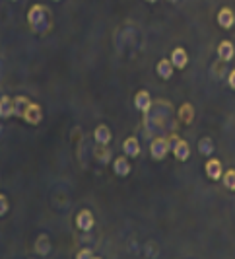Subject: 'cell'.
Listing matches in <instances>:
<instances>
[{
	"instance_id": "1",
	"label": "cell",
	"mask_w": 235,
	"mask_h": 259,
	"mask_svg": "<svg viewBox=\"0 0 235 259\" xmlns=\"http://www.w3.org/2000/svg\"><path fill=\"white\" fill-rule=\"evenodd\" d=\"M27 24L35 33H45L49 29L51 24V14L47 10V6L43 4H33L27 10Z\"/></svg>"
},
{
	"instance_id": "2",
	"label": "cell",
	"mask_w": 235,
	"mask_h": 259,
	"mask_svg": "<svg viewBox=\"0 0 235 259\" xmlns=\"http://www.w3.org/2000/svg\"><path fill=\"white\" fill-rule=\"evenodd\" d=\"M171 152V143L169 139L165 137H156L152 143H150V154L154 160H164L167 158V154Z\"/></svg>"
},
{
	"instance_id": "3",
	"label": "cell",
	"mask_w": 235,
	"mask_h": 259,
	"mask_svg": "<svg viewBox=\"0 0 235 259\" xmlns=\"http://www.w3.org/2000/svg\"><path fill=\"white\" fill-rule=\"evenodd\" d=\"M169 143H171V152L175 156V160H179V162H187V160L190 158V146H188L187 141H183V139H179L177 135H173V137L169 139Z\"/></svg>"
},
{
	"instance_id": "4",
	"label": "cell",
	"mask_w": 235,
	"mask_h": 259,
	"mask_svg": "<svg viewBox=\"0 0 235 259\" xmlns=\"http://www.w3.org/2000/svg\"><path fill=\"white\" fill-rule=\"evenodd\" d=\"M204 172H206L208 179L220 181L222 175H224V166H222V162H220L218 158H212V156H210V158L206 160V164H204Z\"/></svg>"
},
{
	"instance_id": "5",
	"label": "cell",
	"mask_w": 235,
	"mask_h": 259,
	"mask_svg": "<svg viewBox=\"0 0 235 259\" xmlns=\"http://www.w3.org/2000/svg\"><path fill=\"white\" fill-rule=\"evenodd\" d=\"M76 226H78V230H82V232H90V230L95 226V216H94V212L88 210V208H82V210L76 214Z\"/></svg>"
},
{
	"instance_id": "6",
	"label": "cell",
	"mask_w": 235,
	"mask_h": 259,
	"mask_svg": "<svg viewBox=\"0 0 235 259\" xmlns=\"http://www.w3.org/2000/svg\"><path fill=\"white\" fill-rule=\"evenodd\" d=\"M22 119H24L27 125H33V127L39 125V123L43 121V107L39 104H33V102H31V104L27 105V109H25V113H24Z\"/></svg>"
},
{
	"instance_id": "7",
	"label": "cell",
	"mask_w": 235,
	"mask_h": 259,
	"mask_svg": "<svg viewBox=\"0 0 235 259\" xmlns=\"http://www.w3.org/2000/svg\"><path fill=\"white\" fill-rule=\"evenodd\" d=\"M216 20H218L220 28H224V29H232V28L235 26V12L232 10V8L224 6V8H220Z\"/></svg>"
},
{
	"instance_id": "8",
	"label": "cell",
	"mask_w": 235,
	"mask_h": 259,
	"mask_svg": "<svg viewBox=\"0 0 235 259\" xmlns=\"http://www.w3.org/2000/svg\"><path fill=\"white\" fill-rule=\"evenodd\" d=\"M134 107H136L140 113H148V111L152 109V96H150V92L138 90L136 96H134Z\"/></svg>"
},
{
	"instance_id": "9",
	"label": "cell",
	"mask_w": 235,
	"mask_h": 259,
	"mask_svg": "<svg viewBox=\"0 0 235 259\" xmlns=\"http://www.w3.org/2000/svg\"><path fill=\"white\" fill-rule=\"evenodd\" d=\"M113 172H115V175L118 177H126L128 173H130V170H132V166H130V162H128V156H118L113 160Z\"/></svg>"
},
{
	"instance_id": "10",
	"label": "cell",
	"mask_w": 235,
	"mask_h": 259,
	"mask_svg": "<svg viewBox=\"0 0 235 259\" xmlns=\"http://www.w3.org/2000/svg\"><path fill=\"white\" fill-rule=\"evenodd\" d=\"M169 60H171V64L179 68V70H183L187 64H188V53L185 51L183 47H175L173 51H171V57H169Z\"/></svg>"
},
{
	"instance_id": "11",
	"label": "cell",
	"mask_w": 235,
	"mask_h": 259,
	"mask_svg": "<svg viewBox=\"0 0 235 259\" xmlns=\"http://www.w3.org/2000/svg\"><path fill=\"white\" fill-rule=\"evenodd\" d=\"M156 72H158V76H160L162 80H169V78L173 76V72H175V66L171 64L169 58H162V60H158V64H156Z\"/></svg>"
},
{
	"instance_id": "12",
	"label": "cell",
	"mask_w": 235,
	"mask_h": 259,
	"mask_svg": "<svg viewBox=\"0 0 235 259\" xmlns=\"http://www.w3.org/2000/svg\"><path fill=\"white\" fill-rule=\"evenodd\" d=\"M51 240H49V236L47 234H39L37 236V240H35V246H33V250H35V254L37 256H41V258H45V256H49L51 254Z\"/></svg>"
},
{
	"instance_id": "13",
	"label": "cell",
	"mask_w": 235,
	"mask_h": 259,
	"mask_svg": "<svg viewBox=\"0 0 235 259\" xmlns=\"http://www.w3.org/2000/svg\"><path fill=\"white\" fill-rule=\"evenodd\" d=\"M122 152L128 158H136L140 156V143L136 137H126L124 143H122Z\"/></svg>"
},
{
	"instance_id": "14",
	"label": "cell",
	"mask_w": 235,
	"mask_h": 259,
	"mask_svg": "<svg viewBox=\"0 0 235 259\" xmlns=\"http://www.w3.org/2000/svg\"><path fill=\"white\" fill-rule=\"evenodd\" d=\"M94 139H95V143L97 144H109L111 143V139H113V135H111V129L107 127V125H97L95 127V131H94Z\"/></svg>"
},
{
	"instance_id": "15",
	"label": "cell",
	"mask_w": 235,
	"mask_h": 259,
	"mask_svg": "<svg viewBox=\"0 0 235 259\" xmlns=\"http://www.w3.org/2000/svg\"><path fill=\"white\" fill-rule=\"evenodd\" d=\"M218 57H220V60H224V62H230L232 58H234L235 55V45L232 43V41H222L220 45H218Z\"/></svg>"
},
{
	"instance_id": "16",
	"label": "cell",
	"mask_w": 235,
	"mask_h": 259,
	"mask_svg": "<svg viewBox=\"0 0 235 259\" xmlns=\"http://www.w3.org/2000/svg\"><path fill=\"white\" fill-rule=\"evenodd\" d=\"M8 117H14V98L2 96L0 98V119H8Z\"/></svg>"
},
{
	"instance_id": "17",
	"label": "cell",
	"mask_w": 235,
	"mask_h": 259,
	"mask_svg": "<svg viewBox=\"0 0 235 259\" xmlns=\"http://www.w3.org/2000/svg\"><path fill=\"white\" fill-rule=\"evenodd\" d=\"M192 119H194V107H192V104L187 102V104H183L179 107V121L185 123V125H190Z\"/></svg>"
},
{
	"instance_id": "18",
	"label": "cell",
	"mask_w": 235,
	"mask_h": 259,
	"mask_svg": "<svg viewBox=\"0 0 235 259\" xmlns=\"http://www.w3.org/2000/svg\"><path fill=\"white\" fill-rule=\"evenodd\" d=\"M94 156H95V160L101 162V164L113 162V154H111V150L107 148V144H97V146L94 148Z\"/></svg>"
},
{
	"instance_id": "19",
	"label": "cell",
	"mask_w": 235,
	"mask_h": 259,
	"mask_svg": "<svg viewBox=\"0 0 235 259\" xmlns=\"http://www.w3.org/2000/svg\"><path fill=\"white\" fill-rule=\"evenodd\" d=\"M29 104H31L29 98H25V96H16V98H14V117H20V119H22Z\"/></svg>"
},
{
	"instance_id": "20",
	"label": "cell",
	"mask_w": 235,
	"mask_h": 259,
	"mask_svg": "<svg viewBox=\"0 0 235 259\" xmlns=\"http://www.w3.org/2000/svg\"><path fill=\"white\" fill-rule=\"evenodd\" d=\"M214 141L210 139V137H202L200 141H198V152L202 156H206V158H210V156L214 154Z\"/></svg>"
},
{
	"instance_id": "21",
	"label": "cell",
	"mask_w": 235,
	"mask_h": 259,
	"mask_svg": "<svg viewBox=\"0 0 235 259\" xmlns=\"http://www.w3.org/2000/svg\"><path fill=\"white\" fill-rule=\"evenodd\" d=\"M220 181L224 183V187H226L228 191H235V170H234V168H230V170H226Z\"/></svg>"
},
{
	"instance_id": "22",
	"label": "cell",
	"mask_w": 235,
	"mask_h": 259,
	"mask_svg": "<svg viewBox=\"0 0 235 259\" xmlns=\"http://www.w3.org/2000/svg\"><path fill=\"white\" fill-rule=\"evenodd\" d=\"M8 210H10V201L4 193H0V216H6Z\"/></svg>"
},
{
	"instance_id": "23",
	"label": "cell",
	"mask_w": 235,
	"mask_h": 259,
	"mask_svg": "<svg viewBox=\"0 0 235 259\" xmlns=\"http://www.w3.org/2000/svg\"><path fill=\"white\" fill-rule=\"evenodd\" d=\"M95 256H94V252L90 250V248H82L78 254H76V259H94Z\"/></svg>"
},
{
	"instance_id": "24",
	"label": "cell",
	"mask_w": 235,
	"mask_h": 259,
	"mask_svg": "<svg viewBox=\"0 0 235 259\" xmlns=\"http://www.w3.org/2000/svg\"><path fill=\"white\" fill-rule=\"evenodd\" d=\"M228 84H230L232 90H235V70H232V72L228 74Z\"/></svg>"
},
{
	"instance_id": "25",
	"label": "cell",
	"mask_w": 235,
	"mask_h": 259,
	"mask_svg": "<svg viewBox=\"0 0 235 259\" xmlns=\"http://www.w3.org/2000/svg\"><path fill=\"white\" fill-rule=\"evenodd\" d=\"M146 2H150V4H156V2H158V0H146Z\"/></svg>"
},
{
	"instance_id": "26",
	"label": "cell",
	"mask_w": 235,
	"mask_h": 259,
	"mask_svg": "<svg viewBox=\"0 0 235 259\" xmlns=\"http://www.w3.org/2000/svg\"><path fill=\"white\" fill-rule=\"evenodd\" d=\"M169 2H171V4H177V2H179V0H169Z\"/></svg>"
},
{
	"instance_id": "27",
	"label": "cell",
	"mask_w": 235,
	"mask_h": 259,
	"mask_svg": "<svg viewBox=\"0 0 235 259\" xmlns=\"http://www.w3.org/2000/svg\"><path fill=\"white\" fill-rule=\"evenodd\" d=\"M10 2H18V0H10Z\"/></svg>"
},
{
	"instance_id": "28",
	"label": "cell",
	"mask_w": 235,
	"mask_h": 259,
	"mask_svg": "<svg viewBox=\"0 0 235 259\" xmlns=\"http://www.w3.org/2000/svg\"><path fill=\"white\" fill-rule=\"evenodd\" d=\"M0 133H2V125H0Z\"/></svg>"
},
{
	"instance_id": "29",
	"label": "cell",
	"mask_w": 235,
	"mask_h": 259,
	"mask_svg": "<svg viewBox=\"0 0 235 259\" xmlns=\"http://www.w3.org/2000/svg\"><path fill=\"white\" fill-rule=\"evenodd\" d=\"M53 2H60V0H53Z\"/></svg>"
}]
</instances>
